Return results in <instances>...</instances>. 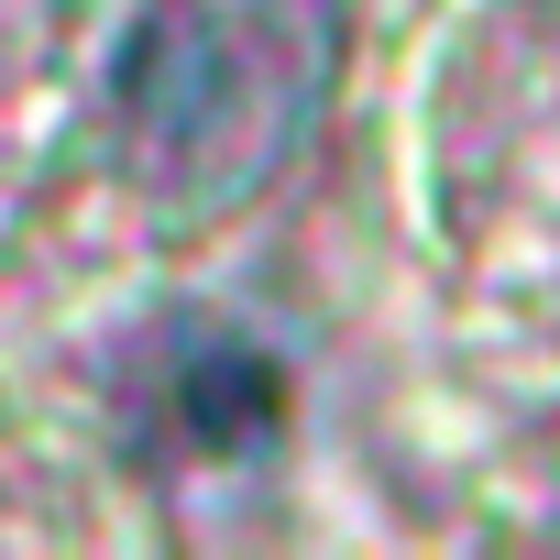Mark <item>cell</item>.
<instances>
[{
  "label": "cell",
  "instance_id": "obj_1",
  "mask_svg": "<svg viewBox=\"0 0 560 560\" xmlns=\"http://www.w3.org/2000/svg\"><path fill=\"white\" fill-rule=\"evenodd\" d=\"M341 78V0H143L110 56V143L176 209H231L308 143Z\"/></svg>",
  "mask_w": 560,
  "mask_h": 560
}]
</instances>
